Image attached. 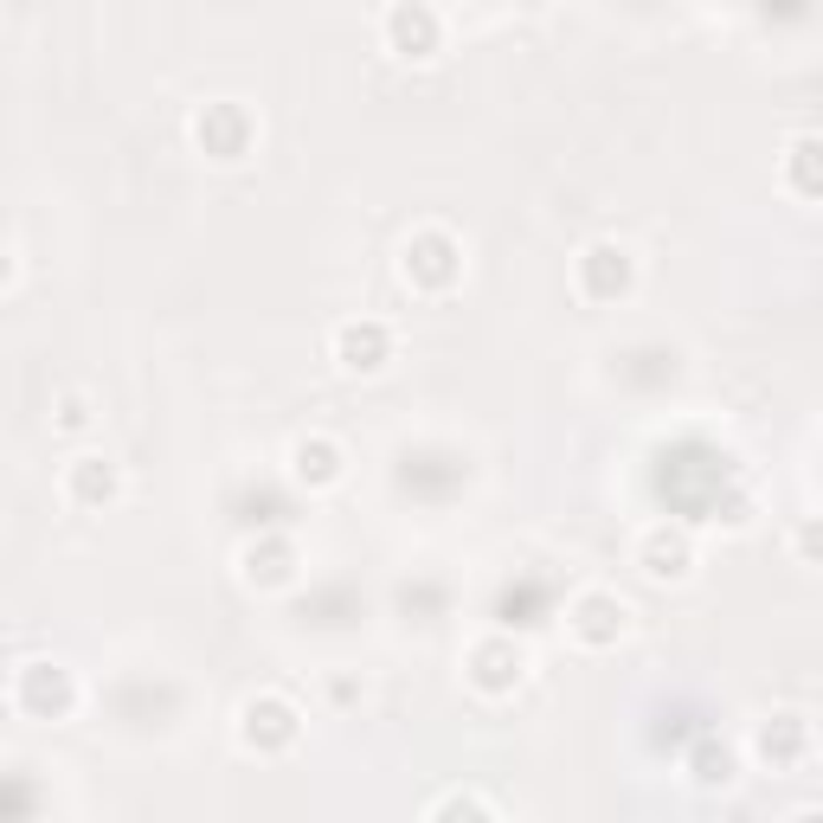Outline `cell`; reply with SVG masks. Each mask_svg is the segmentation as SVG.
<instances>
[{"label": "cell", "instance_id": "cell-5", "mask_svg": "<svg viewBox=\"0 0 823 823\" xmlns=\"http://www.w3.org/2000/svg\"><path fill=\"white\" fill-rule=\"evenodd\" d=\"M586 637H592V643L611 637V599H586Z\"/></svg>", "mask_w": 823, "mask_h": 823}, {"label": "cell", "instance_id": "cell-6", "mask_svg": "<svg viewBox=\"0 0 823 823\" xmlns=\"http://www.w3.org/2000/svg\"><path fill=\"white\" fill-rule=\"evenodd\" d=\"M39 798L26 785H0V811H33Z\"/></svg>", "mask_w": 823, "mask_h": 823}, {"label": "cell", "instance_id": "cell-3", "mask_svg": "<svg viewBox=\"0 0 823 823\" xmlns=\"http://www.w3.org/2000/svg\"><path fill=\"white\" fill-rule=\"evenodd\" d=\"M477 663H483V682H489V688H502V682H509V670H522V656H509V650H483Z\"/></svg>", "mask_w": 823, "mask_h": 823}, {"label": "cell", "instance_id": "cell-7", "mask_svg": "<svg viewBox=\"0 0 823 823\" xmlns=\"http://www.w3.org/2000/svg\"><path fill=\"white\" fill-rule=\"evenodd\" d=\"M0 277H7V258H0Z\"/></svg>", "mask_w": 823, "mask_h": 823}, {"label": "cell", "instance_id": "cell-1", "mask_svg": "<svg viewBox=\"0 0 823 823\" xmlns=\"http://www.w3.org/2000/svg\"><path fill=\"white\" fill-rule=\"evenodd\" d=\"M393 33H399V45H412V58H425V52H431V13L399 7V13H393Z\"/></svg>", "mask_w": 823, "mask_h": 823}, {"label": "cell", "instance_id": "cell-4", "mask_svg": "<svg viewBox=\"0 0 823 823\" xmlns=\"http://www.w3.org/2000/svg\"><path fill=\"white\" fill-rule=\"evenodd\" d=\"M297 457H302V477H316V483H329V477H335V450H329V445H316V450L302 445Z\"/></svg>", "mask_w": 823, "mask_h": 823}, {"label": "cell", "instance_id": "cell-2", "mask_svg": "<svg viewBox=\"0 0 823 823\" xmlns=\"http://www.w3.org/2000/svg\"><path fill=\"white\" fill-rule=\"evenodd\" d=\"M380 348H386V335H380V329H348V335H341L348 367H380Z\"/></svg>", "mask_w": 823, "mask_h": 823}]
</instances>
